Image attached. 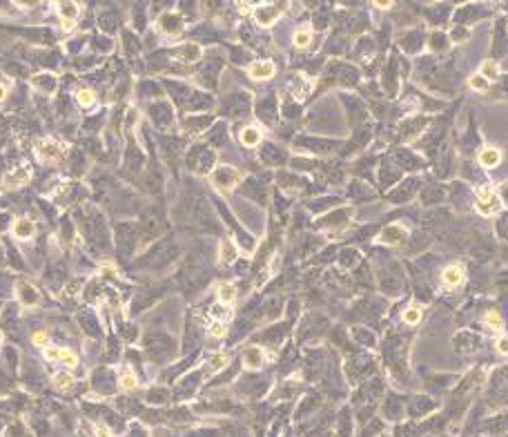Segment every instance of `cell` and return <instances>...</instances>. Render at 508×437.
<instances>
[{"label": "cell", "mask_w": 508, "mask_h": 437, "mask_svg": "<svg viewBox=\"0 0 508 437\" xmlns=\"http://www.w3.org/2000/svg\"><path fill=\"white\" fill-rule=\"evenodd\" d=\"M78 103H80V105H92V103H94V92H92V89H80V92H78Z\"/></svg>", "instance_id": "obj_25"}, {"label": "cell", "mask_w": 508, "mask_h": 437, "mask_svg": "<svg viewBox=\"0 0 508 437\" xmlns=\"http://www.w3.org/2000/svg\"><path fill=\"white\" fill-rule=\"evenodd\" d=\"M401 237H403V228H401V225H390V228H386L381 232V239L386 243H397V241H401Z\"/></svg>", "instance_id": "obj_14"}, {"label": "cell", "mask_w": 508, "mask_h": 437, "mask_svg": "<svg viewBox=\"0 0 508 437\" xmlns=\"http://www.w3.org/2000/svg\"><path fill=\"white\" fill-rule=\"evenodd\" d=\"M499 205H502V201H499V196L490 188H481L477 192V210L481 214H495L499 210Z\"/></svg>", "instance_id": "obj_1"}, {"label": "cell", "mask_w": 508, "mask_h": 437, "mask_svg": "<svg viewBox=\"0 0 508 437\" xmlns=\"http://www.w3.org/2000/svg\"><path fill=\"white\" fill-rule=\"evenodd\" d=\"M58 11H60V16H63L65 20H74L78 16V5H76V2H60Z\"/></svg>", "instance_id": "obj_17"}, {"label": "cell", "mask_w": 508, "mask_h": 437, "mask_svg": "<svg viewBox=\"0 0 508 437\" xmlns=\"http://www.w3.org/2000/svg\"><path fill=\"white\" fill-rule=\"evenodd\" d=\"M499 161H502V154H499V150H495V147H486V150L479 152V163H481L484 167L499 165Z\"/></svg>", "instance_id": "obj_8"}, {"label": "cell", "mask_w": 508, "mask_h": 437, "mask_svg": "<svg viewBox=\"0 0 508 437\" xmlns=\"http://www.w3.org/2000/svg\"><path fill=\"white\" fill-rule=\"evenodd\" d=\"M234 297H237V290H234V286H230V283H223V286H218V299H221L223 303L234 301Z\"/></svg>", "instance_id": "obj_18"}, {"label": "cell", "mask_w": 508, "mask_h": 437, "mask_svg": "<svg viewBox=\"0 0 508 437\" xmlns=\"http://www.w3.org/2000/svg\"><path fill=\"white\" fill-rule=\"evenodd\" d=\"M118 239H121V252L123 254H130L134 250V228L132 225H121L118 230Z\"/></svg>", "instance_id": "obj_6"}, {"label": "cell", "mask_w": 508, "mask_h": 437, "mask_svg": "<svg viewBox=\"0 0 508 437\" xmlns=\"http://www.w3.org/2000/svg\"><path fill=\"white\" fill-rule=\"evenodd\" d=\"M121 386H123L125 390H132V388L136 386V377H134L132 373H125V375L121 377Z\"/></svg>", "instance_id": "obj_29"}, {"label": "cell", "mask_w": 508, "mask_h": 437, "mask_svg": "<svg viewBox=\"0 0 508 437\" xmlns=\"http://www.w3.org/2000/svg\"><path fill=\"white\" fill-rule=\"evenodd\" d=\"M160 25H163V29L169 31V34H176V31H181V23L174 18V16H165V18L160 20Z\"/></svg>", "instance_id": "obj_19"}, {"label": "cell", "mask_w": 508, "mask_h": 437, "mask_svg": "<svg viewBox=\"0 0 508 437\" xmlns=\"http://www.w3.org/2000/svg\"><path fill=\"white\" fill-rule=\"evenodd\" d=\"M237 246H234V241H223L221 243V261L223 263H232L234 259H237Z\"/></svg>", "instance_id": "obj_13"}, {"label": "cell", "mask_w": 508, "mask_h": 437, "mask_svg": "<svg viewBox=\"0 0 508 437\" xmlns=\"http://www.w3.org/2000/svg\"><path fill=\"white\" fill-rule=\"evenodd\" d=\"M18 295H20V301H23L25 306H34V303L38 301V290H36L34 286H29L27 281L18 283Z\"/></svg>", "instance_id": "obj_7"}, {"label": "cell", "mask_w": 508, "mask_h": 437, "mask_svg": "<svg viewBox=\"0 0 508 437\" xmlns=\"http://www.w3.org/2000/svg\"><path fill=\"white\" fill-rule=\"evenodd\" d=\"M250 76L254 81H263V78H270L274 76V65L263 60V63H252L250 65Z\"/></svg>", "instance_id": "obj_5"}, {"label": "cell", "mask_w": 508, "mask_h": 437, "mask_svg": "<svg viewBox=\"0 0 508 437\" xmlns=\"http://www.w3.org/2000/svg\"><path fill=\"white\" fill-rule=\"evenodd\" d=\"M210 364H212L214 370H218V368H223V366L228 364V357H225L223 353H218V355H214L212 359H210Z\"/></svg>", "instance_id": "obj_28"}, {"label": "cell", "mask_w": 508, "mask_h": 437, "mask_svg": "<svg viewBox=\"0 0 508 437\" xmlns=\"http://www.w3.org/2000/svg\"><path fill=\"white\" fill-rule=\"evenodd\" d=\"M53 384L58 386V388H69V386L74 384V379L69 373H58L56 377H53Z\"/></svg>", "instance_id": "obj_21"}, {"label": "cell", "mask_w": 508, "mask_h": 437, "mask_svg": "<svg viewBox=\"0 0 508 437\" xmlns=\"http://www.w3.org/2000/svg\"><path fill=\"white\" fill-rule=\"evenodd\" d=\"M60 350L63 348H47L45 350V357L47 359H60Z\"/></svg>", "instance_id": "obj_33"}, {"label": "cell", "mask_w": 508, "mask_h": 437, "mask_svg": "<svg viewBox=\"0 0 508 437\" xmlns=\"http://www.w3.org/2000/svg\"><path fill=\"white\" fill-rule=\"evenodd\" d=\"M497 350H499L502 355H508V335L499 337V341H497Z\"/></svg>", "instance_id": "obj_32"}, {"label": "cell", "mask_w": 508, "mask_h": 437, "mask_svg": "<svg viewBox=\"0 0 508 437\" xmlns=\"http://www.w3.org/2000/svg\"><path fill=\"white\" fill-rule=\"evenodd\" d=\"M259 141H261V134H259L257 127H245V130H243V134H241V143H243V145L252 147V145H257Z\"/></svg>", "instance_id": "obj_16"}, {"label": "cell", "mask_w": 508, "mask_h": 437, "mask_svg": "<svg viewBox=\"0 0 508 437\" xmlns=\"http://www.w3.org/2000/svg\"><path fill=\"white\" fill-rule=\"evenodd\" d=\"M225 335V326L223 324H214L212 326V337H223Z\"/></svg>", "instance_id": "obj_34"}, {"label": "cell", "mask_w": 508, "mask_h": 437, "mask_svg": "<svg viewBox=\"0 0 508 437\" xmlns=\"http://www.w3.org/2000/svg\"><path fill=\"white\" fill-rule=\"evenodd\" d=\"M310 38H312L310 31H296V34H294V45H296V47H305V45L310 43Z\"/></svg>", "instance_id": "obj_27"}, {"label": "cell", "mask_w": 508, "mask_h": 437, "mask_svg": "<svg viewBox=\"0 0 508 437\" xmlns=\"http://www.w3.org/2000/svg\"><path fill=\"white\" fill-rule=\"evenodd\" d=\"M279 14H281V9L276 5H263V7H259L254 16H257L259 25H266L267 27V25H272L276 18H279Z\"/></svg>", "instance_id": "obj_4"}, {"label": "cell", "mask_w": 508, "mask_h": 437, "mask_svg": "<svg viewBox=\"0 0 508 437\" xmlns=\"http://www.w3.org/2000/svg\"><path fill=\"white\" fill-rule=\"evenodd\" d=\"M5 96H7V89L2 87V85H0V101H2V98H5Z\"/></svg>", "instance_id": "obj_36"}, {"label": "cell", "mask_w": 508, "mask_h": 437, "mask_svg": "<svg viewBox=\"0 0 508 437\" xmlns=\"http://www.w3.org/2000/svg\"><path fill=\"white\" fill-rule=\"evenodd\" d=\"M45 341H47V335H45V332H36V335H34V344L43 346Z\"/></svg>", "instance_id": "obj_35"}, {"label": "cell", "mask_w": 508, "mask_h": 437, "mask_svg": "<svg viewBox=\"0 0 508 437\" xmlns=\"http://www.w3.org/2000/svg\"><path fill=\"white\" fill-rule=\"evenodd\" d=\"M243 361H245L247 368H259L263 361V353L261 348H247L245 355H243Z\"/></svg>", "instance_id": "obj_11"}, {"label": "cell", "mask_w": 508, "mask_h": 437, "mask_svg": "<svg viewBox=\"0 0 508 437\" xmlns=\"http://www.w3.org/2000/svg\"><path fill=\"white\" fill-rule=\"evenodd\" d=\"M34 85L38 89H43V92H53L56 89V78L47 76V74H40V76L34 78Z\"/></svg>", "instance_id": "obj_15"}, {"label": "cell", "mask_w": 508, "mask_h": 437, "mask_svg": "<svg viewBox=\"0 0 508 437\" xmlns=\"http://www.w3.org/2000/svg\"><path fill=\"white\" fill-rule=\"evenodd\" d=\"M181 54H183V58H185V60H196V58H199V54H201V52H199V47H196V45H189V47H185Z\"/></svg>", "instance_id": "obj_26"}, {"label": "cell", "mask_w": 508, "mask_h": 437, "mask_svg": "<svg viewBox=\"0 0 508 437\" xmlns=\"http://www.w3.org/2000/svg\"><path fill=\"white\" fill-rule=\"evenodd\" d=\"M486 326H490L493 330H502V317L497 315V312H488V315L484 317Z\"/></svg>", "instance_id": "obj_23"}, {"label": "cell", "mask_w": 508, "mask_h": 437, "mask_svg": "<svg viewBox=\"0 0 508 437\" xmlns=\"http://www.w3.org/2000/svg\"><path fill=\"white\" fill-rule=\"evenodd\" d=\"M481 76H484L486 81H488V78H490V81H495V78L499 76V67L495 63H484V65H481Z\"/></svg>", "instance_id": "obj_20"}, {"label": "cell", "mask_w": 508, "mask_h": 437, "mask_svg": "<svg viewBox=\"0 0 508 437\" xmlns=\"http://www.w3.org/2000/svg\"><path fill=\"white\" fill-rule=\"evenodd\" d=\"M80 324H82V326H85V328H87V326H89V332H96V330H98V326H96V321H94V319H92V317H85V315H82V317H80Z\"/></svg>", "instance_id": "obj_31"}, {"label": "cell", "mask_w": 508, "mask_h": 437, "mask_svg": "<svg viewBox=\"0 0 508 437\" xmlns=\"http://www.w3.org/2000/svg\"><path fill=\"white\" fill-rule=\"evenodd\" d=\"M60 359L65 361V364H69V366H76V355L74 353H69V350H60Z\"/></svg>", "instance_id": "obj_30"}, {"label": "cell", "mask_w": 508, "mask_h": 437, "mask_svg": "<svg viewBox=\"0 0 508 437\" xmlns=\"http://www.w3.org/2000/svg\"><path fill=\"white\" fill-rule=\"evenodd\" d=\"M237 179H239V174H237V170H232V167H218V170L212 174V181L218 190H230L234 183H237Z\"/></svg>", "instance_id": "obj_2"}, {"label": "cell", "mask_w": 508, "mask_h": 437, "mask_svg": "<svg viewBox=\"0 0 508 437\" xmlns=\"http://www.w3.org/2000/svg\"><path fill=\"white\" fill-rule=\"evenodd\" d=\"M159 212L156 210H147L145 214H143V218H140V232H143V237L145 239H152L156 232H159Z\"/></svg>", "instance_id": "obj_3"}, {"label": "cell", "mask_w": 508, "mask_h": 437, "mask_svg": "<svg viewBox=\"0 0 508 437\" xmlns=\"http://www.w3.org/2000/svg\"><path fill=\"white\" fill-rule=\"evenodd\" d=\"M461 281H464V272H461L459 268L450 266V268H446V270H444V283L448 288H457Z\"/></svg>", "instance_id": "obj_9"}, {"label": "cell", "mask_w": 508, "mask_h": 437, "mask_svg": "<svg viewBox=\"0 0 508 437\" xmlns=\"http://www.w3.org/2000/svg\"><path fill=\"white\" fill-rule=\"evenodd\" d=\"M419 319H421V310H417V308H408V310L403 312V321H406V324H417Z\"/></svg>", "instance_id": "obj_24"}, {"label": "cell", "mask_w": 508, "mask_h": 437, "mask_svg": "<svg viewBox=\"0 0 508 437\" xmlns=\"http://www.w3.org/2000/svg\"><path fill=\"white\" fill-rule=\"evenodd\" d=\"M29 181V174L25 170H16L11 172V174L5 176V188H18V185H25Z\"/></svg>", "instance_id": "obj_12"}, {"label": "cell", "mask_w": 508, "mask_h": 437, "mask_svg": "<svg viewBox=\"0 0 508 437\" xmlns=\"http://www.w3.org/2000/svg\"><path fill=\"white\" fill-rule=\"evenodd\" d=\"M14 234L18 239H31L34 237V223L29 218H20V221L14 223Z\"/></svg>", "instance_id": "obj_10"}, {"label": "cell", "mask_w": 508, "mask_h": 437, "mask_svg": "<svg viewBox=\"0 0 508 437\" xmlns=\"http://www.w3.org/2000/svg\"><path fill=\"white\" fill-rule=\"evenodd\" d=\"M470 87L477 89V92H486V89H488V81H486L481 74H477V76L470 78Z\"/></svg>", "instance_id": "obj_22"}]
</instances>
